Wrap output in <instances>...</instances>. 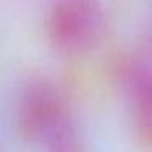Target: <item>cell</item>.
I'll return each mask as SVG.
<instances>
[{
    "instance_id": "cell-1",
    "label": "cell",
    "mask_w": 152,
    "mask_h": 152,
    "mask_svg": "<svg viewBox=\"0 0 152 152\" xmlns=\"http://www.w3.org/2000/svg\"><path fill=\"white\" fill-rule=\"evenodd\" d=\"M18 121L38 152H87L67 102L46 80H31L21 90Z\"/></svg>"
},
{
    "instance_id": "cell-2",
    "label": "cell",
    "mask_w": 152,
    "mask_h": 152,
    "mask_svg": "<svg viewBox=\"0 0 152 152\" xmlns=\"http://www.w3.org/2000/svg\"><path fill=\"white\" fill-rule=\"evenodd\" d=\"M100 0H56L48 18L51 41L67 54H82L100 43L105 33Z\"/></svg>"
},
{
    "instance_id": "cell-3",
    "label": "cell",
    "mask_w": 152,
    "mask_h": 152,
    "mask_svg": "<svg viewBox=\"0 0 152 152\" xmlns=\"http://www.w3.org/2000/svg\"><path fill=\"white\" fill-rule=\"evenodd\" d=\"M123 88L137 126L152 137V67L144 64L126 67Z\"/></svg>"
}]
</instances>
